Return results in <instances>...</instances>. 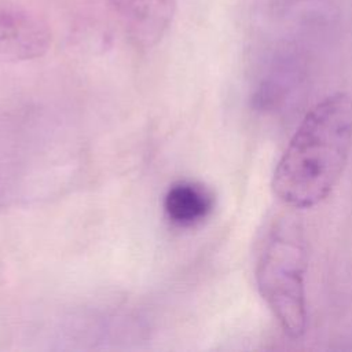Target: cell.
<instances>
[{"instance_id": "5", "label": "cell", "mask_w": 352, "mask_h": 352, "mask_svg": "<svg viewBox=\"0 0 352 352\" xmlns=\"http://www.w3.org/2000/svg\"><path fill=\"white\" fill-rule=\"evenodd\" d=\"M166 219L182 228L201 224L214 206L212 191L198 182L180 180L169 186L162 201Z\"/></svg>"}, {"instance_id": "1", "label": "cell", "mask_w": 352, "mask_h": 352, "mask_svg": "<svg viewBox=\"0 0 352 352\" xmlns=\"http://www.w3.org/2000/svg\"><path fill=\"white\" fill-rule=\"evenodd\" d=\"M352 148V98L336 92L309 109L272 173L274 194L304 209L324 201L338 184Z\"/></svg>"}, {"instance_id": "4", "label": "cell", "mask_w": 352, "mask_h": 352, "mask_svg": "<svg viewBox=\"0 0 352 352\" xmlns=\"http://www.w3.org/2000/svg\"><path fill=\"white\" fill-rule=\"evenodd\" d=\"M133 44L155 45L168 30L177 0H109Z\"/></svg>"}, {"instance_id": "2", "label": "cell", "mask_w": 352, "mask_h": 352, "mask_svg": "<svg viewBox=\"0 0 352 352\" xmlns=\"http://www.w3.org/2000/svg\"><path fill=\"white\" fill-rule=\"evenodd\" d=\"M307 243L300 223L278 217L265 232L254 265L257 290L290 338L307 329Z\"/></svg>"}, {"instance_id": "3", "label": "cell", "mask_w": 352, "mask_h": 352, "mask_svg": "<svg viewBox=\"0 0 352 352\" xmlns=\"http://www.w3.org/2000/svg\"><path fill=\"white\" fill-rule=\"evenodd\" d=\"M51 45L48 25L18 7H0V62H23L43 56Z\"/></svg>"}]
</instances>
